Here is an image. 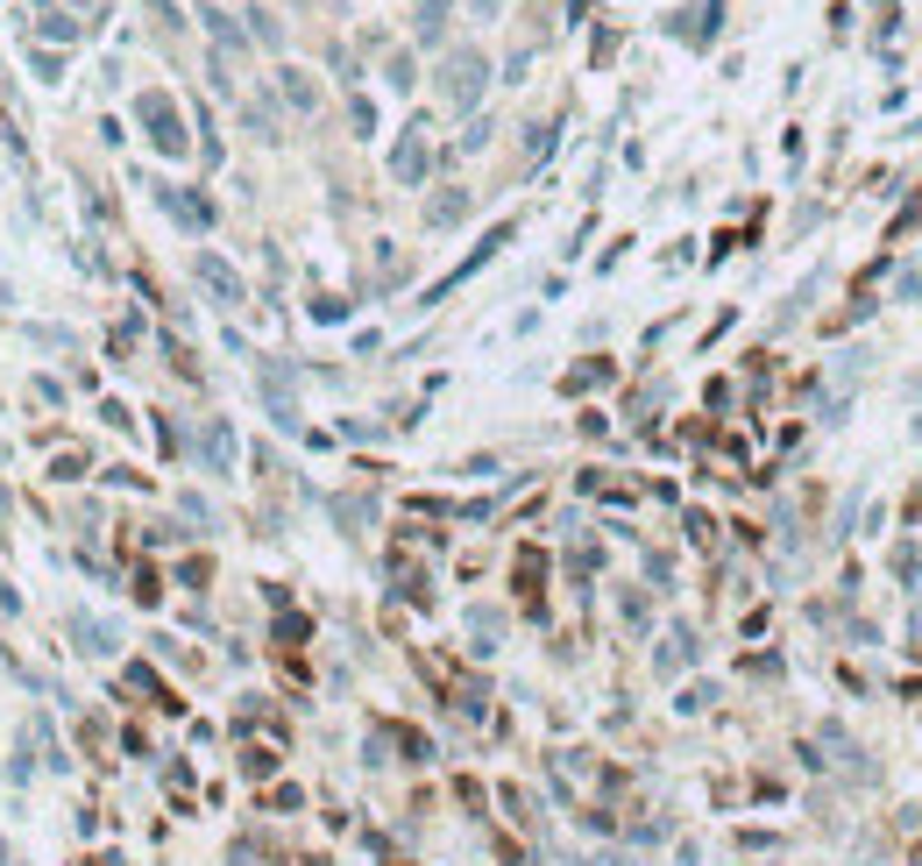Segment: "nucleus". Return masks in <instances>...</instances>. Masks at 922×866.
<instances>
[{
	"label": "nucleus",
	"instance_id": "obj_1",
	"mask_svg": "<svg viewBox=\"0 0 922 866\" xmlns=\"http://www.w3.org/2000/svg\"><path fill=\"white\" fill-rule=\"evenodd\" d=\"M482 86H490V57L482 50H447V65H441V100L447 107H476Z\"/></svg>",
	"mask_w": 922,
	"mask_h": 866
},
{
	"label": "nucleus",
	"instance_id": "obj_2",
	"mask_svg": "<svg viewBox=\"0 0 922 866\" xmlns=\"http://www.w3.org/2000/svg\"><path fill=\"white\" fill-rule=\"evenodd\" d=\"M135 114H143V122H149V136H157V149H163V157H178V149H185V128H178V107H171V100H163V93H143V100H135Z\"/></svg>",
	"mask_w": 922,
	"mask_h": 866
},
{
	"label": "nucleus",
	"instance_id": "obj_3",
	"mask_svg": "<svg viewBox=\"0 0 922 866\" xmlns=\"http://www.w3.org/2000/svg\"><path fill=\"white\" fill-rule=\"evenodd\" d=\"M192 271H200V285L214 292L220 306H235V298H241V277H235V271H228V263H220V257H192Z\"/></svg>",
	"mask_w": 922,
	"mask_h": 866
},
{
	"label": "nucleus",
	"instance_id": "obj_4",
	"mask_svg": "<svg viewBox=\"0 0 922 866\" xmlns=\"http://www.w3.org/2000/svg\"><path fill=\"white\" fill-rule=\"evenodd\" d=\"M390 171H398L405 185H419V178H426V136H419V122H412V136L390 149Z\"/></svg>",
	"mask_w": 922,
	"mask_h": 866
},
{
	"label": "nucleus",
	"instance_id": "obj_5",
	"mask_svg": "<svg viewBox=\"0 0 922 866\" xmlns=\"http://www.w3.org/2000/svg\"><path fill=\"white\" fill-rule=\"evenodd\" d=\"M200 14H206V29H214L220 50H241V43H249V29H235V14H220V8H200Z\"/></svg>",
	"mask_w": 922,
	"mask_h": 866
},
{
	"label": "nucleus",
	"instance_id": "obj_6",
	"mask_svg": "<svg viewBox=\"0 0 922 866\" xmlns=\"http://www.w3.org/2000/svg\"><path fill=\"white\" fill-rule=\"evenodd\" d=\"M277 86H284V100H292V107H312V100H320V86H312L306 71H277Z\"/></svg>",
	"mask_w": 922,
	"mask_h": 866
},
{
	"label": "nucleus",
	"instance_id": "obj_7",
	"mask_svg": "<svg viewBox=\"0 0 922 866\" xmlns=\"http://www.w3.org/2000/svg\"><path fill=\"white\" fill-rule=\"evenodd\" d=\"M462 214H468V200H462V192H441V200L426 206V220H433V228H455Z\"/></svg>",
	"mask_w": 922,
	"mask_h": 866
},
{
	"label": "nucleus",
	"instance_id": "obj_8",
	"mask_svg": "<svg viewBox=\"0 0 922 866\" xmlns=\"http://www.w3.org/2000/svg\"><path fill=\"white\" fill-rule=\"evenodd\" d=\"M447 14H455V0H419V36H441V22H447Z\"/></svg>",
	"mask_w": 922,
	"mask_h": 866
},
{
	"label": "nucleus",
	"instance_id": "obj_9",
	"mask_svg": "<svg viewBox=\"0 0 922 866\" xmlns=\"http://www.w3.org/2000/svg\"><path fill=\"white\" fill-rule=\"evenodd\" d=\"M228 455H235L228 426H206V462H214V469H228Z\"/></svg>",
	"mask_w": 922,
	"mask_h": 866
}]
</instances>
